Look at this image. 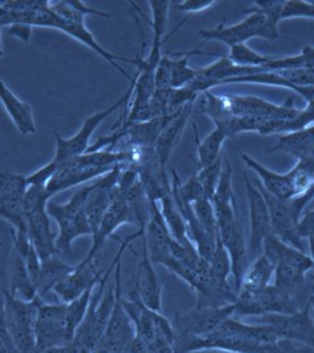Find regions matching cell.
Here are the masks:
<instances>
[{
    "mask_svg": "<svg viewBox=\"0 0 314 353\" xmlns=\"http://www.w3.org/2000/svg\"><path fill=\"white\" fill-rule=\"evenodd\" d=\"M195 103H188L185 108L179 109L173 119L164 128L160 134L159 139L155 144V153L160 165L164 169H166V164L172 156V153L176 151L179 141L184 137L185 128L188 126V119L194 110Z\"/></svg>",
    "mask_w": 314,
    "mask_h": 353,
    "instance_id": "obj_19",
    "label": "cell"
},
{
    "mask_svg": "<svg viewBox=\"0 0 314 353\" xmlns=\"http://www.w3.org/2000/svg\"><path fill=\"white\" fill-rule=\"evenodd\" d=\"M297 233L304 239H308L312 233H314V210L304 214L297 224Z\"/></svg>",
    "mask_w": 314,
    "mask_h": 353,
    "instance_id": "obj_42",
    "label": "cell"
},
{
    "mask_svg": "<svg viewBox=\"0 0 314 353\" xmlns=\"http://www.w3.org/2000/svg\"><path fill=\"white\" fill-rule=\"evenodd\" d=\"M311 305L306 301L297 313L289 316L268 314L264 316V323L277 331L280 339L302 343L304 347L314 351V322L311 318Z\"/></svg>",
    "mask_w": 314,
    "mask_h": 353,
    "instance_id": "obj_14",
    "label": "cell"
},
{
    "mask_svg": "<svg viewBox=\"0 0 314 353\" xmlns=\"http://www.w3.org/2000/svg\"><path fill=\"white\" fill-rule=\"evenodd\" d=\"M141 202H131L125 192L118 188V194L113 203L104 214L99 230L92 237V246L86 258L97 259L105 242L113 237L115 230L124 224H138L139 228L146 225V217L141 212Z\"/></svg>",
    "mask_w": 314,
    "mask_h": 353,
    "instance_id": "obj_9",
    "label": "cell"
},
{
    "mask_svg": "<svg viewBox=\"0 0 314 353\" xmlns=\"http://www.w3.org/2000/svg\"><path fill=\"white\" fill-rule=\"evenodd\" d=\"M0 246H1V242H0Z\"/></svg>",
    "mask_w": 314,
    "mask_h": 353,
    "instance_id": "obj_49",
    "label": "cell"
},
{
    "mask_svg": "<svg viewBox=\"0 0 314 353\" xmlns=\"http://www.w3.org/2000/svg\"><path fill=\"white\" fill-rule=\"evenodd\" d=\"M134 83H135V80L133 77L125 94L119 100L114 102L113 105H110L108 109L87 117L74 137L64 138L58 131H55L54 134H55L57 148H55V156H54L52 161H55L57 164H62L70 159H74L76 156H80V154L88 152L89 147H90V139H92L93 134L96 132V130L102 125V122H105L112 114L115 113L122 106H125L126 110H127L128 103L131 101V97L134 93Z\"/></svg>",
    "mask_w": 314,
    "mask_h": 353,
    "instance_id": "obj_4",
    "label": "cell"
},
{
    "mask_svg": "<svg viewBox=\"0 0 314 353\" xmlns=\"http://www.w3.org/2000/svg\"><path fill=\"white\" fill-rule=\"evenodd\" d=\"M313 290H314V285H313Z\"/></svg>",
    "mask_w": 314,
    "mask_h": 353,
    "instance_id": "obj_50",
    "label": "cell"
},
{
    "mask_svg": "<svg viewBox=\"0 0 314 353\" xmlns=\"http://www.w3.org/2000/svg\"><path fill=\"white\" fill-rule=\"evenodd\" d=\"M4 293V312L6 325L12 338L13 344L19 353H33L36 351L35 323L37 316L36 299L33 301H24L10 293Z\"/></svg>",
    "mask_w": 314,
    "mask_h": 353,
    "instance_id": "obj_7",
    "label": "cell"
},
{
    "mask_svg": "<svg viewBox=\"0 0 314 353\" xmlns=\"http://www.w3.org/2000/svg\"><path fill=\"white\" fill-rule=\"evenodd\" d=\"M88 196V185L81 186L67 202L55 203L50 201L48 211L51 219L58 225L57 252L58 254H71L72 243L83 236H93L92 228L84 214V203Z\"/></svg>",
    "mask_w": 314,
    "mask_h": 353,
    "instance_id": "obj_2",
    "label": "cell"
},
{
    "mask_svg": "<svg viewBox=\"0 0 314 353\" xmlns=\"http://www.w3.org/2000/svg\"><path fill=\"white\" fill-rule=\"evenodd\" d=\"M274 275V265L264 256V254L251 261L245 272L242 274L239 290L258 292L270 285L271 278ZM237 292V293H239Z\"/></svg>",
    "mask_w": 314,
    "mask_h": 353,
    "instance_id": "obj_28",
    "label": "cell"
},
{
    "mask_svg": "<svg viewBox=\"0 0 314 353\" xmlns=\"http://www.w3.org/2000/svg\"><path fill=\"white\" fill-rule=\"evenodd\" d=\"M287 19H314V1L286 0L282 20Z\"/></svg>",
    "mask_w": 314,
    "mask_h": 353,
    "instance_id": "obj_38",
    "label": "cell"
},
{
    "mask_svg": "<svg viewBox=\"0 0 314 353\" xmlns=\"http://www.w3.org/2000/svg\"><path fill=\"white\" fill-rule=\"evenodd\" d=\"M224 154L226 152L222 154V157H219L214 164L204 168V169H198L197 176L199 178V181L204 188L206 195L210 201H213L215 191L217 188V183L220 181L222 176V172H223V166H224Z\"/></svg>",
    "mask_w": 314,
    "mask_h": 353,
    "instance_id": "obj_36",
    "label": "cell"
},
{
    "mask_svg": "<svg viewBox=\"0 0 314 353\" xmlns=\"http://www.w3.org/2000/svg\"><path fill=\"white\" fill-rule=\"evenodd\" d=\"M244 182L246 189L249 217H251V240L248 248V256L251 261L262 255L264 242L267 236L273 233L271 219L264 196L251 178L244 173Z\"/></svg>",
    "mask_w": 314,
    "mask_h": 353,
    "instance_id": "obj_12",
    "label": "cell"
},
{
    "mask_svg": "<svg viewBox=\"0 0 314 353\" xmlns=\"http://www.w3.org/2000/svg\"><path fill=\"white\" fill-rule=\"evenodd\" d=\"M313 268L314 262L311 255L283 243L274 268V285L292 294L293 290H299L305 284L306 274Z\"/></svg>",
    "mask_w": 314,
    "mask_h": 353,
    "instance_id": "obj_13",
    "label": "cell"
},
{
    "mask_svg": "<svg viewBox=\"0 0 314 353\" xmlns=\"http://www.w3.org/2000/svg\"><path fill=\"white\" fill-rule=\"evenodd\" d=\"M308 303H309V305H311V307L314 310V301H311V300H308Z\"/></svg>",
    "mask_w": 314,
    "mask_h": 353,
    "instance_id": "obj_48",
    "label": "cell"
},
{
    "mask_svg": "<svg viewBox=\"0 0 314 353\" xmlns=\"http://www.w3.org/2000/svg\"><path fill=\"white\" fill-rule=\"evenodd\" d=\"M37 316L35 323L36 350L61 348L72 341L67 327V303H48L36 297Z\"/></svg>",
    "mask_w": 314,
    "mask_h": 353,
    "instance_id": "obj_10",
    "label": "cell"
},
{
    "mask_svg": "<svg viewBox=\"0 0 314 353\" xmlns=\"http://www.w3.org/2000/svg\"><path fill=\"white\" fill-rule=\"evenodd\" d=\"M308 242H309V249H311V258L313 259L314 262V233H312L308 239Z\"/></svg>",
    "mask_w": 314,
    "mask_h": 353,
    "instance_id": "obj_45",
    "label": "cell"
},
{
    "mask_svg": "<svg viewBox=\"0 0 314 353\" xmlns=\"http://www.w3.org/2000/svg\"><path fill=\"white\" fill-rule=\"evenodd\" d=\"M295 196L305 194L314 185V159L300 160L286 173Z\"/></svg>",
    "mask_w": 314,
    "mask_h": 353,
    "instance_id": "obj_33",
    "label": "cell"
},
{
    "mask_svg": "<svg viewBox=\"0 0 314 353\" xmlns=\"http://www.w3.org/2000/svg\"><path fill=\"white\" fill-rule=\"evenodd\" d=\"M271 151L284 152L296 157L297 161L314 159V125L304 130L279 135Z\"/></svg>",
    "mask_w": 314,
    "mask_h": 353,
    "instance_id": "obj_24",
    "label": "cell"
},
{
    "mask_svg": "<svg viewBox=\"0 0 314 353\" xmlns=\"http://www.w3.org/2000/svg\"><path fill=\"white\" fill-rule=\"evenodd\" d=\"M194 353H236V352H228V351H219V350H206V351H198V352Z\"/></svg>",
    "mask_w": 314,
    "mask_h": 353,
    "instance_id": "obj_46",
    "label": "cell"
},
{
    "mask_svg": "<svg viewBox=\"0 0 314 353\" xmlns=\"http://www.w3.org/2000/svg\"><path fill=\"white\" fill-rule=\"evenodd\" d=\"M8 33L13 37L28 43L33 34V26H26V24H12L8 26Z\"/></svg>",
    "mask_w": 314,
    "mask_h": 353,
    "instance_id": "obj_43",
    "label": "cell"
},
{
    "mask_svg": "<svg viewBox=\"0 0 314 353\" xmlns=\"http://www.w3.org/2000/svg\"><path fill=\"white\" fill-rule=\"evenodd\" d=\"M300 309L302 305L291 293L271 284L258 292L239 290L235 301V316H289Z\"/></svg>",
    "mask_w": 314,
    "mask_h": 353,
    "instance_id": "obj_5",
    "label": "cell"
},
{
    "mask_svg": "<svg viewBox=\"0 0 314 353\" xmlns=\"http://www.w3.org/2000/svg\"><path fill=\"white\" fill-rule=\"evenodd\" d=\"M191 208L201 227L206 230V233L214 239H217V224L213 202L207 198H203L197 202L191 203Z\"/></svg>",
    "mask_w": 314,
    "mask_h": 353,
    "instance_id": "obj_35",
    "label": "cell"
},
{
    "mask_svg": "<svg viewBox=\"0 0 314 353\" xmlns=\"http://www.w3.org/2000/svg\"><path fill=\"white\" fill-rule=\"evenodd\" d=\"M193 128H194L195 140H197L198 169H204L214 164L219 157H222V154L224 153L223 147L228 137L222 128L215 127L210 135H207L203 140H199L197 137V125H193Z\"/></svg>",
    "mask_w": 314,
    "mask_h": 353,
    "instance_id": "obj_29",
    "label": "cell"
},
{
    "mask_svg": "<svg viewBox=\"0 0 314 353\" xmlns=\"http://www.w3.org/2000/svg\"><path fill=\"white\" fill-rule=\"evenodd\" d=\"M235 316V303L223 306H195V309L178 313L172 323L177 338H203L214 332L226 319Z\"/></svg>",
    "mask_w": 314,
    "mask_h": 353,
    "instance_id": "obj_11",
    "label": "cell"
},
{
    "mask_svg": "<svg viewBox=\"0 0 314 353\" xmlns=\"http://www.w3.org/2000/svg\"><path fill=\"white\" fill-rule=\"evenodd\" d=\"M312 125H314V100L306 102V106L304 109H299L295 118H292L284 126L282 127L280 135L304 130Z\"/></svg>",
    "mask_w": 314,
    "mask_h": 353,
    "instance_id": "obj_39",
    "label": "cell"
},
{
    "mask_svg": "<svg viewBox=\"0 0 314 353\" xmlns=\"http://www.w3.org/2000/svg\"><path fill=\"white\" fill-rule=\"evenodd\" d=\"M214 4L215 0H184L177 4V10L185 13H199L210 10Z\"/></svg>",
    "mask_w": 314,
    "mask_h": 353,
    "instance_id": "obj_41",
    "label": "cell"
},
{
    "mask_svg": "<svg viewBox=\"0 0 314 353\" xmlns=\"http://www.w3.org/2000/svg\"><path fill=\"white\" fill-rule=\"evenodd\" d=\"M143 239L146 241L147 250L153 265L157 263L165 265L172 259V236L164 221L157 202L148 201V221L146 223Z\"/></svg>",
    "mask_w": 314,
    "mask_h": 353,
    "instance_id": "obj_16",
    "label": "cell"
},
{
    "mask_svg": "<svg viewBox=\"0 0 314 353\" xmlns=\"http://www.w3.org/2000/svg\"><path fill=\"white\" fill-rule=\"evenodd\" d=\"M76 265L66 263L59 258L58 254L51 255L46 259L41 261V275L38 280L37 293L41 299L49 294L52 290L62 281L63 279L68 276Z\"/></svg>",
    "mask_w": 314,
    "mask_h": 353,
    "instance_id": "obj_26",
    "label": "cell"
},
{
    "mask_svg": "<svg viewBox=\"0 0 314 353\" xmlns=\"http://www.w3.org/2000/svg\"><path fill=\"white\" fill-rule=\"evenodd\" d=\"M140 240H141V259L137 271L135 290L141 303H144L148 309L161 313V306H163L161 283L153 267V262L150 258L146 241L143 237Z\"/></svg>",
    "mask_w": 314,
    "mask_h": 353,
    "instance_id": "obj_18",
    "label": "cell"
},
{
    "mask_svg": "<svg viewBox=\"0 0 314 353\" xmlns=\"http://www.w3.org/2000/svg\"><path fill=\"white\" fill-rule=\"evenodd\" d=\"M286 0H262V1H254L253 7L246 10L245 13H259L264 14L267 20H270L273 24L279 26L282 21V12L284 7Z\"/></svg>",
    "mask_w": 314,
    "mask_h": 353,
    "instance_id": "obj_37",
    "label": "cell"
},
{
    "mask_svg": "<svg viewBox=\"0 0 314 353\" xmlns=\"http://www.w3.org/2000/svg\"><path fill=\"white\" fill-rule=\"evenodd\" d=\"M51 10L57 13L63 20L74 24H86V17L92 16H101L112 19L110 13L101 12L99 10L90 8L86 3L74 0V1H50Z\"/></svg>",
    "mask_w": 314,
    "mask_h": 353,
    "instance_id": "obj_32",
    "label": "cell"
},
{
    "mask_svg": "<svg viewBox=\"0 0 314 353\" xmlns=\"http://www.w3.org/2000/svg\"><path fill=\"white\" fill-rule=\"evenodd\" d=\"M226 58L241 67L259 68L264 67V64L274 61L277 55H264L258 51L253 50L246 43H241L229 48Z\"/></svg>",
    "mask_w": 314,
    "mask_h": 353,
    "instance_id": "obj_34",
    "label": "cell"
},
{
    "mask_svg": "<svg viewBox=\"0 0 314 353\" xmlns=\"http://www.w3.org/2000/svg\"><path fill=\"white\" fill-rule=\"evenodd\" d=\"M51 199L50 192L45 188L29 186L26 190L24 211L28 236L41 261L58 254L55 245L57 236L51 229V217L48 211Z\"/></svg>",
    "mask_w": 314,
    "mask_h": 353,
    "instance_id": "obj_3",
    "label": "cell"
},
{
    "mask_svg": "<svg viewBox=\"0 0 314 353\" xmlns=\"http://www.w3.org/2000/svg\"><path fill=\"white\" fill-rule=\"evenodd\" d=\"M28 188L26 176L8 170L0 173V219L12 227L11 234L17 239H29L24 211Z\"/></svg>",
    "mask_w": 314,
    "mask_h": 353,
    "instance_id": "obj_8",
    "label": "cell"
},
{
    "mask_svg": "<svg viewBox=\"0 0 314 353\" xmlns=\"http://www.w3.org/2000/svg\"><path fill=\"white\" fill-rule=\"evenodd\" d=\"M52 29H58V30H61L63 33H66L67 36H70V37L74 38L76 41H79L80 43L86 45L88 49L95 51L97 55H100L104 61H106L108 63L110 64L114 70H117L121 75L125 76L128 81L133 80V77L126 72L125 68L118 64V61H124V62H126L127 58L114 55L113 52H110V51L106 50L105 48H102L100 43L97 42V39L95 38V36L87 29L86 24L68 23V21L63 20L62 17H59V16L55 13V20H54Z\"/></svg>",
    "mask_w": 314,
    "mask_h": 353,
    "instance_id": "obj_20",
    "label": "cell"
},
{
    "mask_svg": "<svg viewBox=\"0 0 314 353\" xmlns=\"http://www.w3.org/2000/svg\"><path fill=\"white\" fill-rule=\"evenodd\" d=\"M159 203L161 204L160 212L163 214L164 221L168 227V230H169L172 239L178 243H181L182 246H185L186 249H195L193 241L190 240V237H188L186 221H185L184 216L181 214V211L178 210L176 202L173 199L172 189L164 195Z\"/></svg>",
    "mask_w": 314,
    "mask_h": 353,
    "instance_id": "obj_25",
    "label": "cell"
},
{
    "mask_svg": "<svg viewBox=\"0 0 314 353\" xmlns=\"http://www.w3.org/2000/svg\"><path fill=\"white\" fill-rule=\"evenodd\" d=\"M66 347L61 348H43V350H36L33 353H64Z\"/></svg>",
    "mask_w": 314,
    "mask_h": 353,
    "instance_id": "obj_44",
    "label": "cell"
},
{
    "mask_svg": "<svg viewBox=\"0 0 314 353\" xmlns=\"http://www.w3.org/2000/svg\"><path fill=\"white\" fill-rule=\"evenodd\" d=\"M0 103L23 137L37 134V126L32 108L29 103L19 99L3 80H0Z\"/></svg>",
    "mask_w": 314,
    "mask_h": 353,
    "instance_id": "obj_21",
    "label": "cell"
},
{
    "mask_svg": "<svg viewBox=\"0 0 314 353\" xmlns=\"http://www.w3.org/2000/svg\"><path fill=\"white\" fill-rule=\"evenodd\" d=\"M105 270H96V259L84 258L76 263L75 270L52 290L59 303H70L76 300L90 285L100 281Z\"/></svg>",
    "mask_w": 314,
    "mask_h": 353,
    "instance_id": "obj_17",
    "label": "cell"
},
{
    "mask_svg": "<svg viewBox=\"0 0 314 353\" xmlns=\"http://www.w3.org/2000/svg\"><path fill=\"white\" fill-rule=\"evenodd\" d=\"M152 11V45L151 50L147 57H144L146 62L151 64L152 67L157 68L163 54L161 49L165 43V33L168 28V14L170 1L166 0H151L150 1Z\"/></svg>",
    "mask_w": 314,
    "mask_h": 353,
    "instance_id": "obj_23",
    "label": "cell"
},
{
    "mask_svg": "<svg viewBox=\"0 0 314 353\" xmlns=\"http://www.w3.org/2000/svg\"><path fill=\"white\" fill-rule=\"evenodd\" d=\"M59 168V164H57L55 161L51 160L49 164L43 165L42 168H39L35 173H32L30 176H26V182L29 186H36V188H48L51 178L57 173Z\"/></svg>",
    "mask_w": 314,
    "mask_h": 353,
    "instance_id": "obj_40",
    "label": "cell"
},
{
    "mask_svg": "<svg viewBox=\"0 0 314 353\" xmlns=\"http://www.w3.org/2000/svg\"><path fill=\"white\" fill-rule=\"evenodd\" d=\"M242 161L248 168H251V170L258 176L259 181H255L264 191L270 192L271 195L277 196L279 199H291L295 196L293 189L289 185L288 178L286 174H280L277 173L268 168H266L264 165L258 163L257 160H254L251 156H248L246 153H244L241 156Z\"/></svg>",
    "mask_w": 314,
    "mask_h": 353,
    "instance_id": "obj_22",
    "label": "cell"
},
{
    "mask_svg": "<svg viewBox=\"0 0 314 353\" xmlns=\"http://www.w3.org/2000/svg\"><path fill=\"white\" fill-rule=\"evenodd\" d=\"M208 265H210V272H211V279L215 287L223 292L236 293L235 290H230V284H229V278L232 276L230 256L226 252L224 245L219 240V236H217V243H216L214 254L211 255Z\"/></svg>",
    "mask_w": 314,
    "mask_h": 353,
    "instance_id": "obj_31",
    "label": "cell"
},
{
    "mask_svg": "<svg viewBox=\"0 0 314 353\" xmlns=\"http://www.w3.org/2000/svg\"><path fill=\"white\" fill-rule=\"evenodd\" d=\"M140 157L141 148L86 152L59 164L46 190L54 196L66 190L81 186L95 178L106 176L118 166L135 168Z\"/></svg>",
    "mask_w": 314,
    "mask_h": 353,
    "instance_id": "obj_1",
    "label": "cell"
},
{
    "mask_svg": "<svg viewBox=\"0 0 314 353\" xmlns=\"http://www.w3.org/2000/svg\"><path fill=\"white\" fill-rule=\"evenodd\" d=\"M202 43L207 41L223 42L228 48L246 43L251 38H264L275 41L279 37V26L267 20L259 13H246V17L233 26H215L211 29H202L198 34Z\"/></svg>",
    "mask_w": 314,
    "mask_h": 353,
    "instance_id": "obj_6",
    "label": "cell"
},
{
    "mask_svg": "<svg viewBox=\"0 0 314 353\" xmlns=\"http://www.w3.org/2000/svg\"><path fill=\"white\" fill-rule=\"evenodd\" d=\"M11 268H12V274H11L10 293L20 300L33 301L38 296L37 288L28 274L24 258L14 250L12 252Z\"/></svg>",
    "mask_w": 314,
    "mask_h": 353,
    "instance_id": "obj_30",
    "label": "cell"
},
{
    "mask_svg": "<svg viewBox=\"0 0 314 353\" xmlns=\"http://www.w3.org/2000/svg\"><path fill=\"white\" fill-rule=\"evenodd\" d=\"M264 70V67H259V68L241 67L229 61L226 55V57H220L214 63L198 68L197 72L215 81V87H220V85H224V83L228 80L237 79L242 76L254 75Z\"/></svg>",
    "mask_w": 314,
    "mask_h": 353,
    "instance_id": "obj_27",
    "label": "cell"
},
{
    "mask_svg": "<svg viewBox=\"0 0 314 353\" xmlns=\"http://www.w3.org/2000/svg\"><path fill=\"white\" fill-rule=\"evenodd\" d=\"M0 34H1V26H0ZM3 57V46H1V39H0V58Z\"/></svg>",
    "mask_w": 314,
    "mask_h": 353,
    "instance_id": "obj_47",
    "label": "cell"
},
{
    "mask_svg": "<svg viewBox=\"0 0 314 353\" xmlns=\"http://www.w3.org/2000/svg\"><path fill=\"white\" fill-rule=\"evenodd\" d=\"M201 46V45H199ZM197 46L194 50L185 52H173L177 58H172L170 54H165L156 70V89H177L186 87L197 76V68H193L188 61L193 55L201 54Z\"/></svg>",
    "mask_w": 314,
    "mask_h": 353,
    "instance_id": "obj_15",
    "label": "cell"
}]
</instances>
